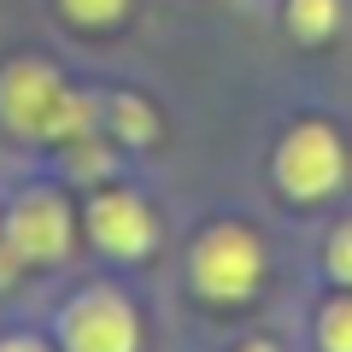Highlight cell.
<instances>
[{
  "instance_id": "6da1fadb",
  "label": "cell",
  "mask_w": 352,
  "mask_h": 352,
  "mask_svg": "<svg viewBox=\"0 0 352 352\" xmlns=\"http://www.w3.org/2000/svg\"><path fill=\"white\" fill-rule=\"evenodd\" d=\"M0 118L30 141H71L76 147V141H88L100 106L88 100V94H71L47 65L24 59V65H12V71L0 76Z\"/></svg>"
},
{
  "instance_id": "7a4b0ae2",
  "label": "cell",
  "mask_w": 352,
  "mask_h": 352,
  "mask_svg": "<svg viewBox=\"0 0 352 352\" xmlns=\"http://www.w3.org/2000/svg\"><path fill=\"white\" fill-rule=\"evenodd\" d=\"M258 270H264V252L247 229L223 223L194 247V288L212 294V300H247L258 288Z\"/></svg>"
},
{
  "instance_id": "3957f363",
  "label": "cell",
  "mask_w": 352,
  "mask_h": 352,
  "mask_svg": "<svg viewBox=\"0 0 352 352\" xmlns=\"http://www.w3.org/2000/svg\"><path fill=\"white\" fill-rule=\"evenodd\" d=\"M276 176H282V188L300 194V200H323L340 176H346V153H340L335 129L300 124L288 141H282V153H276Z\"/></svg>"
},
{
  "instance_id": "277c9868",
  "label": "cell",
  "mask_w": 352,
  "mask_h": 352,
  "mask_svg": "<svg viewBox=\"0 0 352 352\" xmlns=\"http://www.w3.org/2000/svg\"><path fill=\"white\" fill-rule=\"evenodd\" d=\"M6 241L24 264H53L71 252V212L59 194H24L6 217Z\"/></svg>"
},
{
  "instance_id": "5b68a950",
  "label": "cell",
  "mask_w": 352,
  "mask_h": 352,
  "mask_svg": "<svg viewBox=\"0 0 352 352\" xmlns=\"http://www.w3.org/2000/svg\"><path fill=\"white\" fill-rule=\"evenodd\" d=\"M65 346L71 352H135V311L118 294H82L65 311Z\"/></svg>"
},
{
  "instance_id": "8992f818",
  "label": "cell",
  "mask_w": 352,
  "mask_h": 352,
  "mask_svg": "<svg viewBox=\"0 0 352 352\" xmlns=\"http://www.w3.org/2000/svg\"><path fill=\"white\" fill-rule=\"evenodd\" d=\"M88 229H94V241H100L106 252H118V258H135V252L153 247V212L135 194H100V200L88 206Z\"/></svg>"
},
{
  "instance_id": "52a82bcc",
  "label": "cell",
  "mask_w": 352,
  "mask_h": 352,
  "mask_svg": "<svg viewBox=\"0 0 352 352\" xmlns=\"http://www.w3.org/2000/svg\"><path fill=\"white\" fill-rule=\"evenodd\" d=\"M100 118L118 129V141H153V112L135 100V94H118V100L106 106Z\"/></svg>"
},
{
  "instance_id": "ba28073f",
  "label": "cell",
  "mask_w": 352,
  "mask_h": 352,
  "mask_svg": "<svg viewBox=\"0 0 352 352\" xmlns=\"http://www.w3.org/2000/svg\"><path fill=\"white\" fill-rule=\"evenodd\" d=\"M335 18H340V0H294V6H288L294 36H305V41L329 36V30H335Z\"/></svg>"
},
{
  "instance_id": "9c48e42d",
  "label": "cell",
  "mask_w": 352,
  "mask_h": 352,
  "mask_svg": "<svg viewBox=\"0 0 352 352\" xmlns=\"http://www.w3.org/2000/svg\"><path fill=\"white\" fill-rule=\"evenodd\" d=\"M317 335H323V352H352V300L329 305L323 323H317Z\"/></svg>"
},
{
  "instance_id": "30bf717a",
  "label": "cell",
  "mask_w": 352,
  "mask_h": 352,
  "mask_svg": "<svg viewBox=\"0 0 352 352\" xmlns=\"http://www.w3.org/2000/svg\"><path fill=\"white\" fill-rule=\"evenodd\" d=\"M65 12L76 24H112V18H124V0H65Z\"/></svg>"
},
{
  "instance_id": "8fae6325",
  "label": "cell",
  "mask_w": 352,
  "mask_h": 352,
  "mask_svg": "<svg viewBox=\"0 0 352 352\" xmlns=\"http://www.w3.org/2000/svg\"><path fill=\"white\" fill-rule=\"evenodd\" d=\"M329 270H335L340 282H352V223L335 229V241H329Z\"/></svg>"
},
{
  "instance_id": "7c38bea8",
  "label": "cell",
  "mask_w": 352,
  "mask_h": 352,
  "mask_svg": "<svg viewBox=\"0 0 352 352\" xmlns=\"http://www.w3.org/2000/svg\"><path fill=\"white\" fill-rule=\"evenodd\" d=\"M0 352H47V346H41V340H6Z\"/></svg>"
},
{
  "instance_id": "4fadbf2b",
  "label": "cell",
  "mask_w": 352,
  "mask_h": 352,
  "mask_svg": "<svg viewBox=\"0 0 352 352\" xmlns=\"http://www.w3.org/2000/svg\"><path fill=\"white\" fill-rule=\"evenodd\" d=\"M241 352H276V346H264V340H252V346H241Z\"/></svg>"
}]
</instances>
